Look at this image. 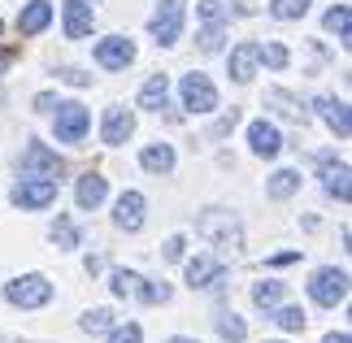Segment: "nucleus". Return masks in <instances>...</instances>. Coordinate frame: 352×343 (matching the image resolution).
<instances>
[{
    "label": "nucleus",
    "instance_id": "obj_1",
    "mask_svg": "<svg viewBox=\"0 0 352 343\" xmlns=\"http://www.w3.org/2000/svg\"><path fill=\"white\" fill-rule=\"evenodd\" d=\"M196 235L209 239L218 252H239L243 248V226H239V217L226 213V209H205L200 213L196 217Z\"/></svg>",
    "mask_w": 352,
    "mask_h": 343
},
{
    "label": "nucleus",
    "instance_id": "obj_2",
    "mask_svg": "<svg viewBox=\"0 0 352 343\" xmlns=\"http://www.w3.org/2000/svg\"><path fill=\"white\" fill-rule=\"evenodd\" d=\"M5 300L13 309H44L52 300V283L44 278V274H22V278L5 283Z\"/></svg>",
    "mask_w": 352,
    "mask_h": 343
},
{
    "label": "nucleus",
    "instance_id": "obj_3",
    "mask_svg": "<svg viewBox=\"0 0 352 343\" xmlns=\"http://www.w3.org/2000/svg\"><path fill=\"white\" fill-rule=\"evenodd\" d=\"M183 13H187V0H161L157 13L148 18V31H153V39H157L161 48L179 44V35H183Z\"/></svg>",
    "mask_w": 352,
    "mask_h": 343
},
{
    "label": "nucleus",
    "instance_id": "obj_4",
    "mask_svg": "<svg viewBox=\"0 0 352 343\" xmlns=\"http://www.w3.org/2000/svg\"><path fill=\"white\" fill-rule=\"evenodd\" d=\"M309 296H314L322 309L344 305V300H348V274L335 269V265H322L314 278H309Z\"/></svg>",
    "mask_w": 352,
    "mask_h": 343
},
{
    "label": "nucleus",
    "instance_id": "obj_5",
    "mask_svg": "<svg viewBox=\"0 0 352 343\" xmlns=\"http://www.w3.org/2000/svg\"><path fill=\"white\" fill-rule=\"evenodd\" d=\"M18 170L26 174V178H61L65 174V161L52 153L48 144H26V153H22V161H18Z\"/></svg>",
    "mask_w": 352,
    "mask_h": 343
},
{
    "label": "nucleus",
    "instance_id": "obj_6",
    "mask_svg": "<svg viewBox=\"0 0 352 343\" xmlns=\"http://www.w3.org/2000/svg\"><path fill=\"white\" fill-rule=\"evenodd\" d=\"M52 126H57V140H61V144H78V140L87 135L91 118H87V109L78 104V100H65V104L52 109Z\"/></svg>",
    "mask_w": 352,
    "mask_h": 343
},
{
    "label": "nucleus",
    "instance_id": "obj_7",
    "mask_svg": "<svg viewBox=\"0 0 352 343\" xmlns=\"http://www.w3.org/2000/svg\"><path fill=\"white\" fill-rule=\"evenodd\" d=\"M9 200L18 209H48L57 200V178H22V183H13Z\"/></svg>",
    "mask_w": 352,
    "mask_h": 343
},
{
    "label": "nucleus",
    "instance_id": "obj_8",
    "mask_svg": "<svg viewBox=\"0 0 352 343\" xmlns=\"http://www.w3.org/2000/svg\"><path fill=\"white\" fill-rule=\"evenodd\" d=\"M179 96H183L187 113H213V109H218V87H213L205 74H183Z\"/></svg>",
    "mask_w": 352,
    "mask_h": 343
},
{
    "label": "nucleus",
    "instance_id": "obj_9",
    "mask_svg": "<svg viewBox=\"0 0 352 343\" xmlns=\"http://www.w3.org/2000/svg\"><path fill=\"white\" fill-rule=\"evenodd\" d=\"M135 61V44L126 35H109L96 44V65L100 70H126V65Z\"/></svg>",
    "mask_w": 352,
    "mask_h": 343
},
{
    "label": "nucleus",
    "instance_id": "obj_10",
    "mask_svg": "<svg viewBox=\"0 0 352 343\" xmlns=\"http://www.w3.org/2000/svg\"><path fill=\"white\" fill-rule=\"evenodd\" d=\"M131 135H135V113L122 109V104H109L104 109V122H100V140L109 148H118V144H126Z\"/></svg>",
    "mask_w": 352,
    "mask_h": 343
},
{
    "label": "nucleus",
    "instance_id": "obj_11",
    "mask_svg": "<svg viewBox=\"0 0 352 343\" xmlns=\"http://www.w3.org/2000/svg\"><path fill=\"white\" fill-rule=\"evenodd\" d=\"M61 22H65V39H87L91 26H96V13H91L87 0H65Z\"/></svg>",
    "mask_w": 352,
    "mask_h": 343
},
{
    "label": "nucleus",
    "instance_id": "obj_12",
    "mask_svg": "<svg viewBox=\"0 0 352 343\" xmlns=\"http://www.w3.org/2000/svg\"><path fill=\"white\" fill-rule=\"evenodd\" d=\"M113 226L126 230V235H135V230L144 226V196L140 191H122L118 204H113Z\"/></svg>",
    "mask_w": 352,
    "mask_h": 343
},
{
    "label": "nucleus",
    "instance_id": "obj_13",
    "mask_svg": "<svg viewBox=\"0 0 352 343\" xmlns=\"http://www.w3.org/2000/svg\"><path fill=\"white\" fill-rule=\"evenodd\" d=\"M248 148L256 157H278L283 153V135H278V126L274 122H248Z\"/></svg>",
    "mask_w": 352,
    "mask_h": 343
},
{
    "label": "nucleus",
    "instance_id": "obj_14",
    "mask_svg": "<svg viewBox=\"0 0 352 343\" xmlns=\"http://www.w3.org/2000/svg\"><path fill=\"white\" fill-rule=\"evenodd\" d=\"M187 283L192 287H222L226 283V265L222 261H213V256H196V261H187Z\"/></svg>",
    "mask_w": 352,
    "mask_h": 343
},
{
    "label": "nucleus",
    "instance_id": "obj_15",
    "mask_svg": "<svg viewBox=\"0 0 352 343\" xmlns=\"http://www.w3.org/2000/svg\"><path fill=\"white\" fill-rule=\"evenodd\" d=\"M322 187H327V196H335L340 204L352 200V183H348V166H344V161L322 157Z\"/></svg>",
    "mask_w": 352,
    "mask_h": 343
},
{
    "label": "nucleus",
    "instance_id": "obj_16",
    "mask_svg": "<svg viewBox=\"0 0 352 343\" xmlns=\"http://www.w3.org/2000/svg\"><path fill=\"white\" fill-rule=\"evenodd\" d=\"M318 113H322V122H327L340 140L352 135V118H348V104L344 100H335V96H318Z\"/></svg>",
    "mask_w": 352,
    "mask_h": 343
},
{
    "label": "nucleus",
    "instance_id": "obj_17",
    "mask_svg": "<svg viewBox=\"0 0 352 343\" xmlns=\"http://www.w3.org/2000/svg\"><path fill=\"white\" fill-rule=\"evenodd\" d=\"M48 22H52V5H48V0H26L22 13H18V31H22V35L48 31Z\"/></svg>",
    "mask_w": 352,
    "mask_h": 343
},
{
    "label": "nucleus",
    "instance_id": "obj_18",
    "mask_svg": "<svg viewBox=\"0 0 352 343\" xmlns=\"http://www.w3.org/2000/svg\"><path fill=\"white\" fill-rule=\"evenodd\" d=\"M104 196H109V178H100V174H83V178H78V187H74L78 209H100Z\"/></svg>",
    "mask_w": 352,
    "mask_h": 343
},
{
    "label": "nucleus",
    "instance_id": "obj_19",
    "mask_svg": "<svg viewBox=\"0 0 352 343\" xmlns=\"http://www.w3.org/2000/svg\"><path fill=\"white\" fill-rule=\"evenodd\" d=\"M256 44L252 39H243V44H235L231 48V78L235 83H252V74H256Z\"/></svg>",
    "mask_w": 352,
    "mask_h": 343
},
{
    "label": "nucleus",
    "instance_id": "obj_20",
    "mask_svg": "<svg viewBox=\"0 0 352 343\" xmlns=\"http://www.w3.org/2000/svg\"><path fill=\"white\" fill-rule=\"evenodd\" d=\"M166 104H170V78H166V74H153V78L140 87V109H148V113H161Z\"/></svg>",
    "mask_w": 352,
    "mask_h": 343
},
{
    "label": "nucleus",
    "instance_id": "obj_21",
    "mask_svg": "<svg viewBox=\"0 0 352 343\" xmlns=\"http://www.w3.org/2000/svg\"><path fill=\"white\" fill-rule=\"evenodd\" d=\"M140 166L148 174H170L174 170V148L170 144H148L144 153H140Z\"/></svg>",
    "mask_w": 352,
    "mask_h": 343
},
{
    "label": "nucleus",
    "instance_id": "obj_22",
    "mask_svg": "<svg viewBox=\"0 0 352 343\" xmlns=\"http://www.w3.org/2000/svg\"><path fill=\"white\" fill-rule=\"evenodd\" d=\"M265 191H270V200H292L296 191H300V170H274Z\"/></svg>",
    "mask_w": 352,
    "mask_h": 343
},
{
    "label": "nucleus",
    "instance_id": "obj_23",
    "mask_svg": "<svg viewBox=\"0 0 352 343\" xmlns=\"http://www.w3.org/2000/svg\"><path fill=\"white\" fill-rule=\"evenodd\" d=\"M283 296H287V283H274V278H265V283L252 287V305L256 309H278Z\"/></svg>",
    "mask_w": 352,
    "mask_h": 343
},
{
    "label": "nucleus",
    "instance_id": "obj_24",
    "mask_svg": "<svg viewBox=\"0 0 352 343\" xmlns=\"http://www.w3.org/2000/svg\"><path fill=\"white\" fill-rule=\"evenodd\" d=\"M327 31L335 35V39H352V9L348 5H335V9H327Z\"/></svg>",
    "mask_w": 352,
    "mask_h": 343
},
{
    "label": "nucleus",
    "instance_id": "obj_25",
    "mask_svg": "<svg viewBox=\"0 0 352 343\" xmlns=\"http://www.w3.org/2000/svg\"><path fill=\"white\" fill-rule=\"evenodd\" d=\"M309 5L314 0H270V18H278V22H296V18H305Z\"/></svg>",
    "mask_w": 352,
    "mask_h": 343
},
{
    "label": "nucleus",
    "instance_id": "obj_26",
    "mask_svg": "<svg viewBox=\"0 0 352 343\" xmlns=\"http://www.w3.org/2000/svg\"><path fill=\"white\" fill-rule=\"evenodd\" d=\"M196 13H200V22H205V26H222L226 18H231V0H200Z\"/></svg>",
    "mask_w": 352,
    "mask_h": 343
},
{
    "label": "nucleus",
    "instance_id": "obj_27",
    "mask_svg": "<svg viewBox=\"0 0 352 343\" xmlns=\"http://www.w3.org/2000/svg\"><path fill=\"white\" fill-rule=\"evenodd\" d=\"M52 243H57L61 252H70V248H78V226L70 222V217H57V222H52Z\"/></svg>",
    "mask_w": 352,
    "mask_h": 343
},
{
    "label": "nucleus",
    "instance_id": "obj_28",
    "mask_svg": "<svg viewBox=\"0 0 352 343\" xmlns=\"http://www.w3.org/2000/svg\"><path fill=\"white\" fill-rule=\"evenodd\" d=\"M265 100H270V104H278V113H283V118H292V122H305V118H309V109H300V100H292L287 91H270Z\"/></svg>",
    "mask_w": 352,
    "mask_h": 343
},
{
    "label": "nucleus",
    "instance_id": "obj_29",
    "mask_svg": "<svg viewBox=\"0 0 352 343\" xmlns=\"http://www.w3.org/2000/svg\"><path fill=\"white\" fill-rule=\"evenodd\" d=\"M218 335L226 343H243V339H248V326H243V318H235V313H222V318H218Z\"/></svg>",
    "mask_w": 352,
    "mask_h": 343
},
{
    "label": "nucleus",
    "instance_id": "obj_30",
    "mask_svg": "<svg viewBox=\"0 0 352 343\" xmlns=\"http://www.w3.org/2000/svg\"><path fill=\"white\" fill-rule=\"evenodd\" d=\"M109 287H113V296L126 300V296L140 291V274H135V269H113V274H109Z\"/></svg>",
    "mask_w": 352,
    "mask_h": 343
},
{
    "label": "nucleus",
    "instance_id": "obj_31",
    "mask_svg": "<svg viewBox=\"0 0 352 343\" xmlns=\"http://www.w3.org/2000/svg\"><path fill=\"white\" fill-rule=\"evenodd\" d=\"M270 322H278L287 335H296V331H305V309H296V305H283V309H274V318Z\"/></svg>",
    "mask_w": 352,
    "mask_h": 343
},
{
    "label": "nucleus",
    "instance_id": "obj_32",
    "mask_svg": "<svg viewBox=\"0 0 352 343\" xmlns=\"http://www.w3.org/2000/svg\"><path fill=\"white\" fill-rule=\"evenodd\" d=\"M256 61H265L270 65V70H287V48H283V44H256Z\"/></svg>",
    "mask_w": 352,
    "mask_h": 343
},
{
    "label": "nucleus",
    "instance_id": "obj_33",
    "mask_svg": "<svg viewBox=\"0 0 352 343\" xmlns=\"http://www.w3.org/2000/svg\"><path fill=\"white\" fill-rule=\"evenodd\" d=\"M135 300H144V305H166V300H170V287L166 283H153V278H140Z\"/></svg>",
    "mask_w": 352,
    "mask_h": 343
},
{
    "label": "nucleus",
    "instance_id": "obj_34",
    "mask_svg": "<svg viewBox=\"0 0 352 343\" xmlns=\"http://www.w3.org/2000/svg\"><path fill=\"white\" fill-rule=\"evenodd\" d=\"M78 326H83V331H87V335H100V331H113V313H109V309H91V313H83V322H78Z\"/></svg>",
    "mask_w": 352,
    "mask_h": 343
},
{
    "label": "nucleus",
    "instance_id": "obj_35",
    "mask_svg": "<svg viewBox=\"0 0 352 343\" xmlns=\"http://www.w3.org/2000/svg\"><path fill=\"white\" fill-rule=\"evenodd\" d=\"M196 39H200V52H222L226 31H222V26H205V31H200Z\"/></svg>",
    "mask_w": 352,
    "mask_h": 343
},
{
    "label": "nucleus",
    "instance_id": "obj_36",
    "mask_svg": "<svg viewBox=\"0 0 352 343\" xmlns=\"http://www.w3.org/2000/svg\"><path fill=\"white\" fill-rule=\"evenodd\" d=\"M140 339H144V331H140L135 322H126V326H113V331H109V343H140Z\"/></svg>",
    "mask_w": 352,
    "mask_h": 343
},
{
    "label": "nucleus",
    "instance_id": "obj_37",
    "mask_svg": "<svg viewBox=\"0 0 352 343\" xmlns=\"http://www.w3.org/2000/svg\"><path fill=\"white\" fill-rule=\"evenodd\" d=\"M161 256H166V261H183V235H170L166 248H161Z\"/></svg>",
    "mask_w": 352,
    "mask_h": 343
},
{
    "label": "nucleus",
    "instance_id": "obj_38",
    "mask_svg": "<svg viewBox=\"0 0 352 343\" xmlns=\"http://www.w3.org/2000/svg\"><path fill=\"white\" fill-rule=\"evenodd\" d=\"M61 78H65V83H74V87H87V83H91L83 70H61Z\"/></svg>",
    "mask_w": 352,
    "mask_h": 343
},
{
    "label": "nucleus",
    "instance_id": "obj_39",
    "mask_svg": "<svg viewBox=\"0 0 352 343\" xmlns=\"http://www.w3.org/2000/svg\"><path fill=\"white\" fill-rule=\"evenodd\" d=\"M35 109H39V113H52V109H57V96H35Z\"/></svg>",
    "mask_w": 352,
    "mask_h": 343
},
{
    "label": "nucleus",
    "instance_id": "obj_40",
    "mask_svg": "<svg viewBox=\"0 0 352 343\" xmlns=\"http://www.w3.org/2000/svg\"><path fill=\"white\" fill-rule=\"evenodd\" d=\"M292 261H300V252H278V256H270V265H292Z\"/></svg>",
    "mask_w": 352,
    "mask_h": 343
},
{
    "label": "nucleus",
    "instance_id": "obj_41",
    "mask_svg": "<svg viewBox=\"0 0 352 343\" xmlns=\"http://www.w3.org/2000/svg\"><path fill=\"white\" fill-rule=\"evenodd\" d=\"M327 343H352V339H348L344 331H340V335H335V331H331V335H327Z\"/></svg>",
    "mask_w": 352,
    "mask_h": 343
},
{
    "label": "nucleus",
    "instance_id": "obj_42",
    "mask_svg": "<svg viewBox=\"0 0 352 343\" xmlns=\"http://www.w3.org/2000/svg\"><path fill=\"white\" fill-rule=\"evenodd\" d=\"M166 343H196V339H187V335H174V339H166Z\"/></svg>",
    "mask_w": 352,
    "mask_h": 343
},
{
    "label": "nucleus",
    "instance_id": "obj_43",
    "mask_svg": "<svg viewBox=\"0 0 352 343\" xmlns=\"http://www.w3.org/2000/svg\"><path fill=\"white\" fill-rule=\"evenodd\" d=\"M265 343H283V339H265Z\"/></svg>",
    "mask_w": 352,
    "mask_h": 343
}]
</instances>
